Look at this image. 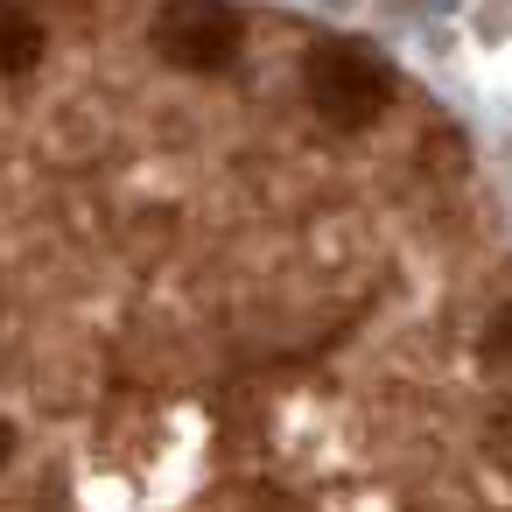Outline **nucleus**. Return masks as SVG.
<instances>
[{
	"label": "nucleus",
	"mask_w": 512,
	"mask_h": 512,
	"mask_svg": "<svg viewBox=\"0 0 512 512\" xmlns=\"http://www.w3.org/2000/svg\"><path fill=\"white\" fill-rule=\"evenodd\" d=\"M302 92L330 127H372L386 113V99H393L386 71L351 43H316L309 64H302Z\"/></svg>",
	"instance_id": "f257e3e1"
},
{
	"label": "nucleus",
	"mask_w": 512,
	"mask_h": 512,
	"mask_svg": "<svg viewBox=\"0 0 512 512\" xmlns=\"http://www.w3.org/2000/svg\"><path fill=\"white\" fill-rule=\"evenodd\" d=\"M155 50L176 71L218 78L239 57V15H232V0H169V8L155 15Z\"/></svg>",
	"instance_id": "f03ea898"
},
{
	"label": "nucleus",
	"mask_w": 512,
	"mask_h": 512,
	"mask_svg": "<svg viewBox=\"0 0 512 512\" xmlns=\"http://www.w3.org/2000/svg\"><path fill=\"white\" fill-rule=\"evenodd\" d=\"M36 57H43V22L15 0H0V78L36 71Z\"/></svg>",
	"instance_id": "7ed1b4c3"
},
{
	"label": "nucleus",
	"mask_w": 512,
	"mask_h": 512,
	"mask_svg": "<svg viewBox=\"0 0 512 512\" xmlns=\"http://www.w3.org/2000/svg\"><path fill=\"white\" fill-rule=\"evenodd\" d=\"M8 456H15V428H8V414H0V470H8Z\"/></svg>",
	"instance_id": "20e7f679"
}]
</instances>
